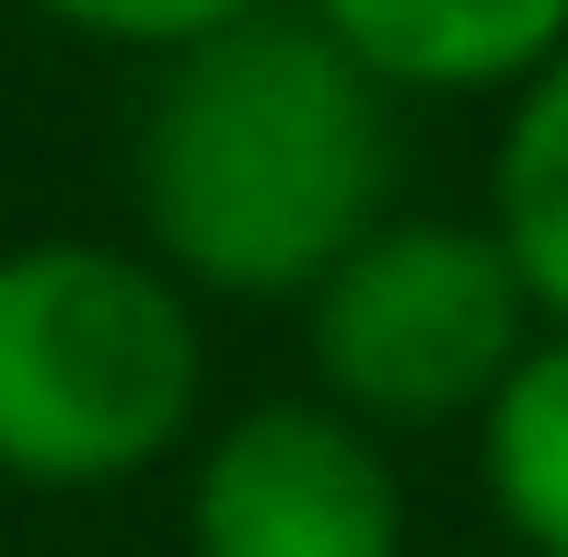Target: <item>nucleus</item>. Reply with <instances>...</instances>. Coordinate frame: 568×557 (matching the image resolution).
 Returning <instances> with one entry per match:
<instances>
[{
	"label": "nucleus",
	"instance_id": "f257e3e1",
	"mask_svg": "<svg viewBox=\"0 0 568 557\" xmlns=\"http://www.w3.org/2000/svg\"><path fill=\"white\" fill-rule=\"evenodd\" d=\"M128 198L197 302H302L395 210V93L302 0L244 12L151 59Z\"/></svg>",
	"mask_w": 568,
	"mask_h": 557
},
{
	"label": "nucleus",
	"instance_id": "f03ea898",
	"mask_svg": "<svg viewBox=\"0 0 568 557\" xmlns=\"http://www.w3.org/2000/svg\"><path fill=\"white\" fill-rule=\"evenodd\" d=\"M197 407H210V325L151 244H0V488H140L186 453Z\"/></svg>",
	"mask_w": 568,
	"mask_h": 557
},
{
	"label": "nucleus",
	"instance_id": "7ed1b4c3",
	"mask_svg": "<svg viewBox=\"0 0 568 557\" xmlns=\"http://www.w3.org/2000/svg\"><path fill=\"white\" fill-rule=\"evenodd\" d=\"M546 337L523 267L487 221L383 210L337 267L302 291L314 395L372 429H453L510 384V361Z\"/></svg>",
	"mask_w": 568,
	"mask_h": 557
},
{
	"label": "nucleus",
	"instance_id": "20e7f679",
	"mask_svg": "<svg viewBox=\"0 0 568 557\" xmlns=\"http://www.w3.org/2000/svg\"><path fill=\"white\" fill-rule=\"evenodd\" d=\"M186 557H406L383 429L325 395H267L221 418L186 465Z\"/></svg>",
	"mask_w": 568,
	"mask_h": 557
},
{
	"label": "nucleus",
	"instance_id": "39448f33",
	"mask_svg": "<svg viewBox=\"0 0 568 557\" xmlns=\"http://www.w3.org/2000/svg\"><path fill=\"white\" fill-rule=\"evenodd\" d=\"M395 105L523 93L568 47V0H302Z\"/></svg>",
	"mask_w": 568,
	"mask_h": 557
},
{
	"label": "nucleus",
	"instance_id": "423d86ee",
	"mask_svg": "<svg viewBox=\"0 0 568 557\" xmlns=\"http://www.w3.org/2000/svg\"><path fill=\"white\" fill-rule=\"evenodd\" d=\"M476 465L510 557H568V325H546L476 407Z\"/></svg>",
	"mask_w": 568,
	"mask_h": 557
},
{
	"label": "nucleus",
	"instance_id": "0eeeda50",
	"mask_svg": "<svg viewBox=\"0 0 568 557\" xmlns=\"http://www.w3.org/2000/svg\"><path fill=\"white\" fill-rule=\"evenodd\" d=\"M487 233L510 244L534 314L568 325V47L499 117V151H487Z\"/></svg>",
	"mask_w": 568,
	"mask_h": 557
},
{
	"label": "nucleus",
	"instance_id": "6e6552de",
	"mask_svg": "<svg viewBox=\"0 0 568 557\" xmlns=\"http://www.w3.org/2000/svg\"><path fill=\"white\" fill-rule=\"evenodd\" d=\"M23 12H47L59 36H82V47H128V59H174V47L221 36V23H244V12H278V0H23Z\"/></svg>",
	"mask_w": 568,
	"mask_h": 557
},
{
	"label": "nucleus",
	"instance_id": "1a4fd4ad",
	"mask_svg": "<svg viewBox=\"0 0 568 557\" xmlns=\"http://www.w3.org/2000/svg\"><path fill=\"white\" fill-rule=\"evenodd\" d=\"M406 557H510V546H406Z\"/></svg>",
	"mask_w": 568,
	"mask_h": 557
}]
</instances>
